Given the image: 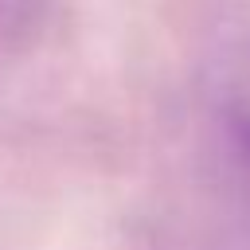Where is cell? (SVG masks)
Wrapping results in <instances>:
<instances>
[{"instance_id": "1", "label": "cell", "mask_w": 250, "mask_h": 250, "mask_svg": "<svg viewBox=\"0 0 250 250\" xmlns=\"http://www.w3.org/2000/svg\"><path fill=\"white\" fill-rule=\"evenodd\" d=\"M211 129L219 145V160L250 234V51L234 55L215 82L211 94Z\"/></svg>"}]
</instances>
